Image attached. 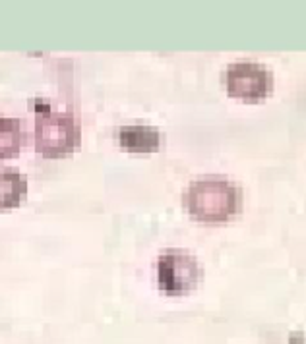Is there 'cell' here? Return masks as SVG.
Instances as JSON below:
<instances>
[{"instance_id":"7a4b0ae2","label":"cell","mask_w":306,"mask_h":344,"mask_svg":"<svg viewBox=\"0 0 306 344\" xmlns=\"http://www.w3.org/2000/svg\"><path fill=\"white\" fill-rule=\"evenodd\" d=\"M82 128L78 118L66 110L39 106L33 120V149L45 159H60L78 151Z\"/></svg>"},{"instance_id":"6da1fadb","label":"cell","mask_w":306,"mask_h":344,"mask_svg":"<svg viewBox=\"0 0 306 344\" xmlns=\"http://www.w3.org/2000/svg\"><path fill=\"white\" fill-rule=\"evenodd\" d=\"M182 205L192 218L219 224L233 218L240 209V190L223 176H203L192 180L182 194Z\"/></svg>"},{"instance_id":"277c9868","label":"cell","mask_w":306,"mask_h":344,"mask_svg":"<svg viewBox=\"0 0 306 344\" xmlns=\"http://www.w3.org/2000/svg\"><path fill=\"white\" fill-rule=\"evenodd\" d=\"M223 83L229 97L242 103H260L273 89V74L266 64L240 60L227 66Z\"/></svg>"},{"instance_id":"3957f363","label":"cell","mask_w":306,"mask_h":344,"mask_svg":"<svg viewBox=\"0 0 306 344\" xmlns=\"http://www.w3.org/2000/svg\"><path fill=\"white\" fill-rule=\"evenodd\" d=\"M157 286L167 296H184L201 282L200 261L182 248H167L157 257Z\"/></svg>"},{"instance_id":"8992f818","label":"cell","mask_w":306,"mask_h":344,"mask_svg":"<svg viewBox=\"0 0 306 344\" xmlns=\"http://www.w3.org/2000/svg\"><path fill=\"white\" fill-rule=\"evenodd\" d=\"M27 176L16 168H0V211H10L27 199Z\"/></svg>"},{"instance_id":"52a82bcc","label":"cell","mask_w":306,"mask_h":344,"mask_svg":"<svg viewBox=\"0 0 306 344\" xmlns=\"http://www.w3.org/2000/svg\"><path fill=\"white\" fill-rule=\"evenodd\" d=\"M25 122L14 116H0V159L22 153L25 145Z\"/></svg>"},{"instance_id":"5b68a950","label":"cell","mask_w":306,"mask_h":344,"mask_svg":"<svg viewBox=\"0 0 306 344\" xmlns=\"http://www.w3.org/2000/svg\"><path fill=\"white\" fill-rule=\"evenodd\" d=\"M117 138L120 149L128 153H155L161 147V132L149 124L120 126Z\"/></svg>"}]
</instances>
